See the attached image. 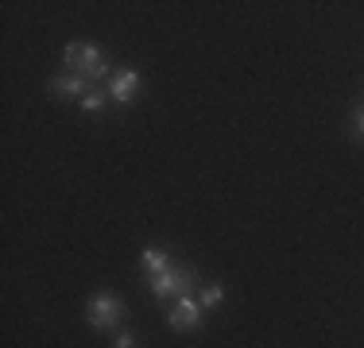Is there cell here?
Returning <instances> with one entry per match:
<instances>
[{
    "mask_svg": "<svg viewBox=\"0 0 364 348\" xmlns=\"http://www.w3.org/2000/svg\"><path fill=\"white\" fill-rule=\"evenodd\" d=\"M105 101H109V93L97 89V85H90V93H85L77 104H82V112H101V109H105Z\"/></svg>",
    "mask_w": 364,
    "mask_h": 348,
    "instance_id": "obj_9",
    "label": "cell"
},
{
    "mask_svg": "<svg viewBox=\"0 0 364 348\" xmlns=\"http://www.w3.org/2000/svg\"><path fill=\"white\" fill-rule=\"evenodd\" d=\"M194 286H202V278L190 263H171L167 271L151 275V294L159 302H171V298H182V294H190Z\"/></svg>",
    "mask_w": 364,
    "mask_h": 348,
    "instance_id": "obj_2",
    "label": "cell"
},
{
    "mask_svg": "<svg viewBox=\"0 0 364 348\" xmlns=\"http://www.w3.org/2000/svg\"><path fill=\"white\" fill-rule=\"evenodd\" d=\"M225 298V283H205L202 294H198V302H202V310H218Z\"/></svg>",
    "mask_w": 364,
    "mask_h": 348,
    "instance_id": "obj_8",
    "label": "cell"
},
{
    "mask_svg": "<svg viewBox=\"0 0 364 348\" xmlns=\"http://www.w3.org/2000/svg\"><path fill=\"white\" fill-rule=\"evenodd\" d=\"M136 89H140V70H132V66H120L117 74L109 77V97L117 104H132Z\"/></svg>",
    "mask_w": 364,
    "mask_h": 348,
    "instance_id": "obj_5",
    "label": "cell"
},
{
    "mask_svg": "<svg viewBox=\"0 0 364 348\" xmlns=\"http://www.w3.org/2000/svg\"><path fill=\"white\" fill-rule=\"evenodd\" d=\"M47 93L50 97H77L82 101L85 93H90V82H85L82 74H58V77L47 82Z\"/></svg>",
    "mask_w": 364,
    "mask_h": 348,
    "instance_id": "obj_6",
    "label": "cell"
},
{
    "mask_svg": "<svg viewBox=\"0 0 364 348\" xmlns=\"http://www.w3.org/2000/svg\"><path fill=\"white\" fill-rule=\"evenodd\" d=\"M167 325L175 329V333H194V329H202V302L190 298V294L175 298V306L167 310Z\"/></svg>",
    "mask_w": 364,
    "mask_h": 348,
    "instance_id": "obj_4",
    "label": "cell"
},
{
    "mask_svg": "<svg viewBox=\"0 0 364 348\" xmlns=\"http://www.w3.org/2000/svg\"><path fill=\"white\" fill-rule=\"evenodd\" d=\"M85 321H90L97 333H117L120 321H124V298L112 290H101L85 302Z\"/></svg>",
    "mask_w": 364,
    "mask_h": 348,
    "instance_id": "obj_3",
    "label": "cell"
},
{
    "mask_svg": "<svg viewBox=\"0 0 364 348\" xmlns=\"http://www.w3.org/2000/svg\"><path fill=\"white\" fill-rule=\"evenodd\" d=\"M112 348H136V333L132 329H117L112 333Z\"/></svg>",
    "mask_w": 364,
    "mask_h": 348,
    "instance_id": "obj_10",
    "label": "cell"
},
{
    "mask_svg": "<svg viewBox=\"0 0 364 348\" xmlns=\"http://www.w3.org/2000/svg\"><path fill=\"white\" fill-rule=\"evenodd\" d=\"M353 136L364 139V104H357V109H353Z\"/></svg>",
    "mask_w": 364,
    "mask_h": 348,
    "instance_id": "obj_11",
    "label": "cell"
},
{
    "mask_svg": "<svg viewBox=\"0 0 364 348\" xmlns=\"http://www.w3.org/2000/svg\"><path fill=\"white\" fill-rule=\"evenodd\" d=\"M140 267H144L147 278L159 275V271H167V267H171V251L167 248H144L140 251Z\"/></svg>",
    "mask_w": 364,
    "mask_h": 348,
    "instance_id": "obj_7",
    "label": "cell"
},
{
    "mask_svg": "<svg viewBox=\"0 0 364 348\" xmlns=\"http://www.w3.org/2000/svg\"><path fill=\"white\" fill-rule=\"evenodd\" d=\"M63 62L70 74H82L90 85H97L101 77H109V58L101 55V47H93V43H66L63 50Z\"/></svg>",
    "mask_w": 364,
    "mask_h": 348,
    "instance_id": "obj_1",
    "label": "cell"
}]
</instances>
